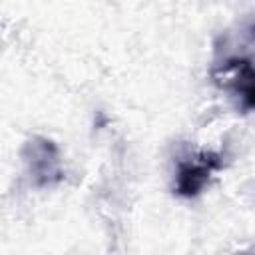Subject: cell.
<instances>
[{
	"label": "cell",
	"instance_id": "6da1fadb",
	"mask_svg": "<svg viewBox=\"0 0 255 255\" xmlns=\"http://www.w3.org/2000/svg\"><path fill=\"white\" fill-rule=\"evenodd\" d=\"M217 169H221V155L215 151H201L199 155L181 161L175 177V193L181 197H195Z\"/></svg>",
	"mask_w": 255,
	"mask_h": 255
},
{
	"label": "cell",
	"instance_id": "7a4b0ae2",
	"mask_svg": "<svg viewBox=\"0 0 255 255\" xmlns=\"http://www.w3.org/2000/svg\"><path fill=\"white\" fill-rule=\"evenodd\" d=\"M225 86H229L239 98L243 108L255 110V64L249 60H229L223 66Z\"/></svg>",
	"mask_w": 255,
	"mask_h": 255
}]
</instances>
